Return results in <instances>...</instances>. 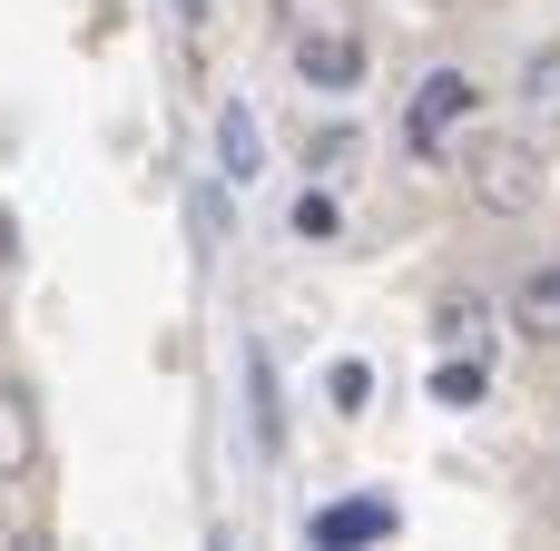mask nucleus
I'll list each match as a JSON object with an SVG mask.
<instances>
[{
  "label": "nucleus",
  "instance_id": "nucleus-15",
  "mask_svg": "<svg viewBox=\"0 0 560 551\" xmlns=\"http://www.w3.org/2000/svg\"><path fill=\"white\" fill-rule=\"evenodd\" d=\"M10 266H20V217L0 207V276H10Z\"/></svg>",
  "mask_w": 560,
  "mask_h": 551
},
{
  "label": "nucleus",
  "instance_id": "nucleus-13",
  "mask_svg": "<svg viewBox=\"0 0 560 551\" xmlns=\"http://www.w3.org/2000/svg\"><path fill=\"white\" fill-rule=\"evenodd\" d=\"M325 404H335V414H364V404H374V375H364V365L345 355V365L325 375Z\"/></svg>",
  "mask_w": 560,
  "mask_h": 551
},
{
  "label": "nucleus",
  "instance_id": "nucleus-7",
  "mask_svg": "<svg viewBox=\"0 0 560 551\" xmlns=\"http://www.w3.org/2000/svg\"><path fill=\"white\" fill-rule=\"evenodd\" d=\"M482 394H492L482 345H472V355H463V345H443V365H433V404H453V414H463V404H482Z\"/></svg>",
  "mask_w": 560,
  "mask_h": 551
},
{
  "label": "nucleus",
  "instance_id": "nucleus-6",
  "mask_svg": "<svg viewBox=\"0 0 560 551\" xmlns=\"http://www.w3.org/2000/svg\"><path fill=\"white\" fill-rule=\"evenodd\" d=\"M217 168H226V177H256V168H266V148H256V108H246V99L217 108Z\"/></svg>",
  "mask_w": 560,
  "mask_h": 551
},
{
  "label": "nucleus",
  "instance_id": "nucleus-16",
  "mask_svg": "<svg viewBox=\"0 0 560 551\" xmlns=\"http://www.w3.org/2000/svg\"><path fill=\"white\" fill-rule=\"evenodd\" d=\"M177 10V30H207V0H167Z\"/></svg>",
  "mask_w": 560,
  "mask_h": 551
},
{
  "label": "nucleus",
  "instance_id": "nucleus-12",
  "mask_svg": "<svg viewBox=\"0 0 560 551\" xmlns=\"http://www.w3.org/2000/svg\"><path fill=\"white\" fill-rule=\"evenodd\" d=\"M246 394H256V444L276 454V444H285V424H276V365H266V355H246Z\"/></svg>",
  "mask_w": 560,
  "mask_h": 551
},
{
  "label": "nucleus",
  "instance_id": "nucleus-4",
  "mask_svg": "<svg viewBox=\"0 0 560 551\" xmlns=\"http://www.w3.org/2000/svg\"><path fill=\"white\" fill-rule=\"evenodd\" d=\"M315 542H325V551L394 542V503H374V493H364V503H325V513H315Z\"/></svg>",
  "mask_w": 560,
  "mask_h": 551
},
{
  "label": "nucleus",
  "instance_id": "nucleus-8",
  "mask_svg": "<svg viewBox=\"0 0 560 551\" xmlns=\"http://www.w3.org/2000/svg\"><path fill=\"white\" fill-rule=\"evenodd\" d=\"M39 463V414L20 384H0V473H30Z\"/></svg>",
  "mask_w": 560,
  "mask_h": 551
},
{
  "label": "nucleus",
  "instance_id": "nucleus-3",
  "mask_svg": "<svg viewBox=\"0 0 560 551\" xmlns=\"http://www.w3.org/2000/svg\"><path fill=\"white\" fill-rule=\"evenodd\" d=\"M295 79H305V89H354V79H364V39H354V20L295 30Z\"/></svg>",
  "mask_w": 560,
  "mask_h": 551
},
{
  "label": "nucleus",
  "instance_id": "nucleus-9",
  "mask_svg": "<svg viewBox=\"0 0 560 551\" xmlns=\"http://www.w3.org/2000/svg\"><path fill=\"white\" fill-rule=\"evenodd\" d=\"M522 108L560 128V49H532V59H522Z\"/></svg>",
  "mask_w": 560,
  "mask_h": 551
},
{
  "label": "nucleus",
  "instance_id": "nucleus-10",
  "mask_svg": "<svg viewBox=\"0 0 560 551\" xmlns=\"http://www.w3.org/2000/svg\"><path fill=\"white\" fill-rule=\"evenodd\" d=\"M482 325H492L482 296H443V306H433V345H482Z\"/></svg>",
  "mask_w": 560,
  "mask_h": 551
},
{
  "label": "nucleus",
  "instance_id": "nucleus-11",
  "mask_svg": "<svg viewBox=\"0 0 560 551\" xmlns=\"http://www.w3.org/2000/svg\"><path fill=\"white\" fill-rule=\"evenodd\" d=\"M285 227H295V237H305V246H335V237H345V217H335V197H325V187H305V197H295V217H285Z\"/></svg>",
  "mask_w": 560,
  "mask_h": 551
},
{
  "label": "nucleus",
  "instance_id": "nucleus-1",
  "mask_svg": "<svg viewBox=\"0 0 560 551\" xmlns=\"http://www.w3.org/2000/svg\"><path fill=\"white\" fill-rule=\"evenodd\" d=\"M463 177H472V197H482L492 217H532L541 187H551V158H541L522 128H472V138H463Z\"/></svg>",
  "mask_w": 560,
  "mask_h": 551
},
{
  "label": "nucleus",
  "instance_id": "nucleus-2",
  "mask_svg": "<svg viewBox=\"0 0 560 551\" xmlns=\"http://www.w3.org/2000/svg\"><path fill=\"white\" fill-rule=\"evenodd\" d=\"M453 118H472V79L463 69H433L423 89H413V108H404V148L413 158H443V128Z\"/></svg>",
  "mask_w": 560,
  "mask_h": 551
},
{
  "label": "nucleus",
  "instance_id": "nucleus-5",
  "mask_svg": "<svg viewBox=\"0 0 560 551\" xmlns=\"http://www.w3.org/2000/svg\"><path fill=\"white\" fill-rule=\"evenodd\" d=\"M512 325H522L532 345H560V266H532V276L512 286Z\"/></svg>",
  "mask_w": 560,
  "mask_h": 551
},
{
  "label": "nucleus",
  "instance_id": "nucleus-14",
  "mask_svg": "<svg viewBox=\"0 0 560 551\" xmlns=\"http://www.w3.org/2000/svg\"><path fill=\"white\" fill-rule=\"evenodd\" d=\"M354 148H364V138H354V128H325V138H315V148H305V168H345V158H354Z\"/></svg>",
  "mask_w": 560,
  "mask_h": 551
}]
</instances>
